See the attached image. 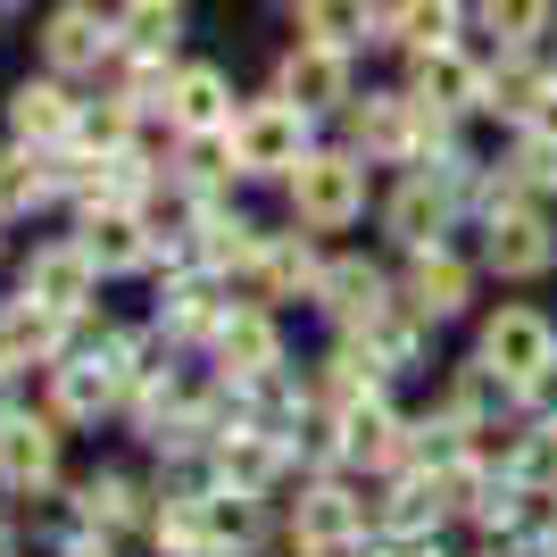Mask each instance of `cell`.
Masks as SVG:
<instances>
[{
    "instance_id": "cell-4",
    "label": "cell",
    "mask_w": 557,
    "mask_h": 557,
    "mask_svg": "<svg viewBox=\"0 0 557 557\" xmlns=\"http://www.w3.org/2000/svg\"><path fill=\"white\" fill-rule=\"evenodd\" d=\"M308 159V109L300 100H258L250 116H233V166L242 175H292Z\"/></svg>"
},
{
    "instance_id": "cell-6",
    "label": "cell",
    "mask_w": 557,
    "mask_h": 557,
    "mask_svg": "<svg viewBox=\"0 0 557 557\" xmlns=\"http://www.w3.org/2000/svg\"><path fill=\"white\" fill-rule=\"evenodd\" d=\"M483 109L499 116V125H541V116L557 109V67L541 59V50H499V59H491Z\"/></svg>"
},
{
    "instance_id": "cell-5",
    "label": "cell",
    "mask_w": 557,
    "mask_h": 557,
    "mask_svg": "<svg viewBox=\"0 0 557 557\" xmlns=\"http://www.w3.org/2000/svg\"><path fill=\"white\" fill-rule=\"evenodd\" d=\"M483 92H491V67H474L458 42H442V50H424L417 59V75H408V100H417L424 116H474L483 109Z\"/></svg>"
},
{
    "instance_id": "cell-30",
    "label": "cell",
    "mask_w": 557,
    "mask_h": 557,
    "mask_svg": "<svg viewBox=\"0 0 557 557\" xmlns=\"http://www.w3.org/2000/svg\"><path fill=\"white\" fill-rule=\"evenodd\" d=\"M125 42L134 50H175V0H134V9H125Z\"/></svg>"
},
{
    "instance_id": "cell-16",
    "label": "cell",
    "mask_w": 557,
    "mask_h": 557,
    "mask_svg": "<svg viewBox=\"0 0 557 557\" xmlns=\"http://www.w3.org/2000/svg\"><path fill=\"white\" fill-rule=\"evenodd\" d=\"M317 292H325V308L342 317V325H358V333H367L374 317L392 308V283L374 275L367 258H342V267H325V283H317Z\"/></svg>"
},
{
    "instance_id": "cell-29",
    "label": "cell",
    "mask_w": 557,
    "mask_h": 557,
    "mask_svg": "<svg viewBox=\"0 0 557 557\" xmlns=\"http://www.w3.org/2000/svg\"><path fill=\"white\" fill-rule=\"evenodd\" d=\"M50 175L34 159H25V150H0V216H17V209H34V200H50Z\"/></svg>"
},
{
    "instance_id": "cell-2",
    "label": "cell",
    "mask_w": 557,
    "mask_h": 557,
    "mask_svg": "<svg viewBox=\"0 0 557 557\" xmlns=\"http://www.w3.org/2000/svg\"><path fill=\"white\" fill-rule=\"evenodd\" d=\"M358 209H367V166H358V159H342V150H308V159L292 166V216H300L308 233H342Z\"/></svg>"
},
{
    "instance_id": "cell-28",
    "label": "cell",
    "mask_w": 557,
    "mask_h": 557,
    "mask_svg": "<svg viewBox=\"0 0 557 557\" xmlns=\"http://www.w3.org/2000/svg\"><path fill=\"white\" fill-rule=\"evenodd\" d=\"M175 333H216L225 325V308H216V275H184L175 292H166V308H159Z\"/></svg>"
},
{
    "instance_id": "cell-27",
    "label": "cell",
    "mask_w": 557,
    "mask_h": 557,
    "mask_svg": "<svg viewBox=\"0 0 557 557\" xmlns=\"http://www.w3.org/2000/svg\"><path fill=\"white\" fill-rule=\"evenodd\" d=\"M474 17L499 34V50H533L541 34H549L557 0H474Z\"/></svg>"
},
{
    "instance_id": "cell-1",
    "label": "cell",
    "mask_w": 557,
    "mask_h": 557,
    "mask_svg": "<svg viewBox=\"0 0 557 557\" xmlns=\"http://www.w3.org/2000/svg\"><path fill=\"white\" fill-rule=\"evenodd\" d=\"M483 267L499 283H533V275L557 267V225H549V209H541L533 191H516V200L483 209Z\"/></svg>"
},
{
    "instance_id": "cell-15",
    "label": "cell",
    "mask_w": 557,
    "mask_h": 557,
    "mask_svg": "<svg viewBox=\"0 0 557 557\" xmlns=\"http://www.w3.org/2000/svg\"><path fill=\"white\" fill-rule=\"evenodd\" d=\"M458 0H383V42H399V50H442V42H458Z\"/></svg>"
},
{
    "instance_id": "cell-22",
    "label": "cell",
    "mask_w": 557,
    "mask_h": 557,
    "mask_svg": "<svg viewBox=\"0 0 557 557\" xmlns=\"http://www.w3.org/2000/svg\"><path fill=\"white\" fill-rule=\"evenodd\" d=\"M342 458H367V466L408 458V424H399L383 399H358V408L342 417Z\"/></svg>"
},
{
    "instance_id": "cell-33",
    "label": "cell",
    "mask_w": 557,
    "mask_h": 557,
    "mask_svg": "<svg viewBox=\"0 0 557 557\" xmlns=\"http://www.w3.org/2000/svg\"><path fill=\"white\" fill-rule=\"evenodd\" d=\"M0 9H17V0H0Z\"/></svg>"
},
{
    "instance_id": "cell-23",
    "label": "cell",
    "mask_w": 557,
    "mask_h": 557,
    "mask_svg": "<svg viewBox=\"0 0 557 557\" xmlns=\"http://www.w3.org/2000/svg\"><path fill=\"white\" fill-rule=\"evenodd\" d=\"M9 125H17V141H67L84 116H75V100L59 84H17L9 92Z\"/></svg>"
},
{
    "instance_id": "cell-24",
    "label": "cell",
    "mask_w": 557,
    "mask_h": 557,
    "mask_svg": "<svg viewBox=\"0 0 557 557\" xmlns=\"http://www.w3.org/2000/svg\"><path fill=\"white\" fill-rule=\"evenodd\" d=\"M374 516H383V533H392V541H408V533H433V524L449 516V499H442V474H424V466H417V474H408V483H399V491H392V499H383Z\"/></svg>"
},
{
    "instance_id": "cell-31",
    "label": "cell",
    "mask_w": 557,
    "mask_h": 557,
    "mask_svg": "<svg viewBox=\"0 0 557 557\" xmlns=\"http://www.w3.org/2000/svg\"><path fill=\"white\" fill-rule=\"evenodd\" d=\"M125 516H134V483H125V474H92V483H84V524L109 533V524H125Z\"/></svg>"
},
{
    "instance_id": "cell-32",
    "label": "cell",
    "mask_w": 557,
    "mask_h": 557,
    "mask_svg": "<svg viewBox=\"0 0 557 557\" xmlns=\"http://www.w3.org/2000/svg\"><path fill=\"white\" fill-rule=\"evenodd\" d=\"M67 557H109V549H67Z\"/></svg>"
},
{
    "instance_id": "cell-9",
    "label": "cell",
    "mask_w": 557,
    "mask_h": 557,
    "mask_svg": "<svg viewBox=\"0 0 557 557\" xmlns=\"http://www.w3.org/2000/svg\"><path fill=\"white\" fill-rule=\"evenodd\" d=\"M92 250L84 242H59V250H34V267H25V292L42 308H59V317H75V308L92 300Z\"/></svg>"
},
{
    "instance_id": "cell-13",
    "label": "cell",
    "mask_w": 557,
    "mask_h": 557,
    "mask_svg": "<svg viewBox=\"0 0 557 557\" xmlns=\"http://www.w3.org/2000/svg\"><path fill=\"white\" fill-rule=\"evenodd\" d=\"M84 250H92L100 275H125V267L150 258V242H141V216L125 209V200H92V209H84Z\"/></svg>"
},
{
    "instance_id": "cell-26",
    "label": "cell",
    "mask_w": 557,
    "mask_h": 557,
    "mask_svg": "<svg viewBox=\"0 0 557 557\" xmlns=\"http://www.w3.org/2000/svg\"><path fill=\"white\" fill-rule=\"evenodd\" d=\"M50 342H59V308H42L34 292H17L0 308V367H17L25 349H50Z\"/></svg>"
},
{
    "instance_id": "cell-14",
    "label": "cell",
    "mask_w": 557,
    "mask_h": 557,
    "mask_svg": "<svg viewBox=\"0 0 557 557\" xmlns=\"http://www.w3.org/2000/svg\"><path fill=\"white\" fill-rule=\"evenodd\" d=\"M250 283L267 292V300H300V292H317V283H325V267H317V250H308L300 233H275V242H258Z\"/></svg>"
},
{
    "instance_id": "cell-25",
    "label": "cell",
    "mask_w": 557,
    "mask_h": 557,
    "mask_svg": "<svg viewBox=\"0 0 557 557\" xmlns=\"http://www.w3.org/2000/svg\"><path fill=\"white\" fill-rule=\"evenodd\" d=\"M508 175L516 191H557V116H541V125H508Z\"/></svg>"
},
{
    "instance_id": "cell-7",
    "label": "cell",
    "mask_w": 557,
    "mask_h": 557,
    "mask_svg": "<svg viewBox=\"0 0 557 557\" xmlns=\"http://www.w3.org/2000/svg\"><path fill=\"white\" fill-rule=\"evenodd\" d=\"M449 216H458V184H449V175H433V166H417V175H408V184L392 191L383 225H392L399 242H408V250H442Z\"/></svg>"
},
{
    "instance_id": "cell-19",
    "label": "cell",
    "mask_w": 557,
    "mask_h": 557,
    "mask_svg": "<svg viewBox=\"0 0 557 557\" xmlns=\"http://www.w3.org/2000/svg\"><path fill=\"white\" fill-rule=\"evenodd\" d=\"M216 358H225L233 383H258V374L283 367V342H275L267 317H225V325H216Z\"/></svg>"
},
{
    "instance_id": "cell-18",
    "label": "cell",
    "mask_w": 557,
    "mask_h": 557,
    "mask_svg": "<svg viewBox=\"0 0 557 557\" xmlns=\"http://www.w3.org/2000/svg\"><path fill=\"white\" fill-rule=\"evenodd\" d=\"M166 116H175L184 134H225V125H233L225 75H216V67H184L175 84H166Z\"/></svg>"
},
{
    "instance_id": "cell-21",
    "label": "cell",
    "mask_w": 557,
    "mask_h": 557,
    "mask_svg": "<svg viewBox=\"0 0 557 557\" xmlns=\"http://www.w3.org/2000/svg\"><path fill=\"white\" fill-rule=\"evenodd\" d=\"M50 458H59V433H50V424H34V417H0V474H9L17 491L50 483Z\"/></svg>"
},
{
    "instance_id": "cell-35",
    "label": "cell",
    "mask_w": 557,
    "mask_h": 557,
    "mask_svg": "<svg viewBox=\"0 0 557 557\" xmlns=\"http://www.w3.org/2000/svg\"><path fill=\"white\" fill-rule=\"evenodd\" d=\"M549 67H557V59H549Z\"/></svg>"
},
{
    "instance_id": "cell-17",
    "label": "cell",
    "mask_w": 557,
    "mask_h": 557,
    "mask_svg": "<svg viewBox=\"0 0 557 557\" xmlns=\"http://www.w3.org/2000/svg\"><path fill=\"white\" fill-rule=\"evenodd\" d=\"M358 533H367V499H349V491H333V483L300 499V541H308V557L349 549Z\"/></svg>"
},
{
    "instance_id": "cell-34",
    "label": "cell",
    "mask_w": 557,
    "mask_h": 557,
    "mask_svg": "<svg viewBox=\"0 0 557 557\" xmlns=\"http://www.w3.org/2000/svg\"><path fill=\"white\" fill-rule=\"evenodd\" d=\"M0 557H9V541H0Z\"/></svg>"
},
{
    "instance_id": "cell-12",
    "label": "cell",
    "mask_w": 557,
    "mask_h": 557,
    "mask_svg": "<svg viewBox=\"0 0 557 557\" xmlns=\"http://www.w3.org/2000/svg\"><path fill=\"white\" fill-rule=\"evenodd\" d=\"M358 141H367V159H408V150H424V109L408 92H367Z\"/></svg>"
},
{
    "instance_id": "cell-10",
    "label": "cell",
    "mask_w": 557,
    "mask_h": 557,
    "mask_svg": "<svg viewBox=\"0 0 557 557\" xmlns=\"http://www.w3.org/2000/svg\"><path fill=\"white\" fill-rule=\"evenodd\" d=\"M109 50H116V25H100L92 9H59V17L42 25V59L59 75H92Z\"/></svg>"
},
{
    "instance_id": "cell-11",
    "label": "cell",
    "mask_w": 557,
    "mask_h": 557,
    "mask_svg": "<svg viewBox=\"0 0 557 557\" xmlns=\"http://www.w3.org/2000/svg\"><path fill=\"white\" fill-rule=\"evenodd\" d=\"M474 300V275H466L449 250H417V267H408V308H417L424 325H449L458 308Z\"/></svg>"
},
{
    "instance_id": "cell-3",
    "label": "cell",
    "mask_w": 557,
    "mask_h": 557,
    "mask_svg": "<svg viewBox=\"0 0 557 557\" xmlns=\"http://www.w3.org/2000/svg\"><path fill=\"white\" fill-rule=\"evenodd\" d=\"M474 358H483V367H499L516 383V392H533L541 374L557 367V325L549 317H541V308H524V300H508L499 308V317H491L483 325V342H474Z\"/></svg>"
},
{
    "instance_id": "cell-20",
    "label": "cell",
    "mask_w": 557,
    "mask_h": 557,
    "mask_svg": "<svg viewBox=\"0 0 557 557\" xmlns=\"http://www.w3.org/2000/svg\"><path fill=\"white\" fill-rule=\"evenodd\" d=\"M300 25H308V42H333V50L383 42V9L374 0H300Z\"/></svg>"
},
{
    "instance_id": "cell-8",
    "label": "cell",
    "mask_w": 557,
    "mask_h": 557,
    "mask_svg": "<svg viewBox=\"0 0 557 557\" xmlns=\"http://www.w3.org/2000/svg\"><path fill=\"white\" fill-rule=\"evenodd\" d=\"M283 100H300L308 116L317 109H333V100H349V50H333V42H300L292 59H283Z\"/></svg>"
}]
</instances>
